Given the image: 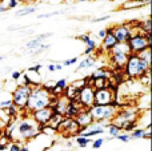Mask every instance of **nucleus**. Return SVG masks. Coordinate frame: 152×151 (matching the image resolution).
<instances>
[{
  "mask_svg": "<svg viewBox=\"0 0 152 151\" xmlns=\"http://www.w3.org/2000/svg\"><path fill=\"white\" fill-rule=\"evenodd\" d=\"M47 70H48V72H56V70H55V63H48V64H47Z\"/></svg>",
  "mask_w": 152,
  "mask_h": 151,
  "instance_id": "nucleus-41",
  "label": "nucleus"
},
{
  "mask_svg": "<svg viewBox=\"0 0 152 151\" xmlns=\"http://www.w3.org/2000/svg\"><path fill=\"white\" fill-rule=\"evenodd\" d=\"M86 47H88V48H94V50H96L97 47H99V45H97V43H96V40H94L91 37V39L88 40V42L86 43Z\"/></svg>",
  "mask_w": 152,
  "mask_h": 151,
  "instance_id": "nucleus-39",
  "label": "nucleus"
},
{
  "mask_svg": "<svg viewBox=\"0 0 152 151\" xmlns=\"http://www.w3.org/2000/svg\"><path fill=\"white\" fill-rule=\"evenodd\" d=\"M140 115H142V110L137 108V107H124V108H119L116 111L111 123L121 128L126 123L137 120L140 118Z\"/></svg>",
  "mask_w": 152,
  "mask_h": 151,
  "instance_id": "nucleus-5",
  "label": "nucleus"
},
{
  "mask_svg": "<svg viewBox=\"0 0 152 151\" xmlns=\"http://www.w3.org/2000/svg\"><path fill=\"white\" fill-rule=\"evenodd\" d=\"M5 134L8 135L10 141L12 142H29L32 139L37 138L40 134V125L31 117V114H27L21 119L15 118V120H11V123L5 127Z\"/></svg>",
  "mask_w": 152,
  "mask_h": 151,
  "instance_id": "nucleus-1",
  "label": "nucleus"
},
{
  "mask_svg": "<svg viewBox=\"0 0 152 151\" xmlns=\"http://www.w3.org/2000/svg\"><path fill=\"white\" fill-rule=\"evenodd\" d=\"M89 114H91L92 119L99 122V120H104V122H110L113 119L116 111L118 110L112 106V104H107V106H99V104H92L88 108Z\"/></svg>",
  "mask_w": 152,
  "mask_h": 151,
  "instance_id": "nucleus-7",
  "label": "nucleus"
},
{
  "mask_svg": "<svg viewBox=\"0 0 152 151\" xmlns=\"http://www.w3.org/2000/svg\"><path fill=\"white\" fill-rule=\"evenodd\" d=\"M76 39H79L80 42H83L84 44H86V43L88 42L89 39H91V35H89V34H83V35H79V36H76Z\"/></svg>",
  "mask_w": 152,
  "mask_h": 151,
  "instance_id": "nucleus-38",
  "label": "nucleus"
},
{
  "mask_svg": "<svg viewBox=\"0 0 152 151\" xmlns=\"http://www.w3.org/2000/svg\"><path fill=\"white\" fill-rule=\"evenodd\" d=\"M8 151H20V143L19 142H11L8 146Z\"/></svg>",
  "mask_w": 152,
  "mask_h": 151,
  "instance_id": "nucleus-36",
  "label": "nucleus"
},
{
  "mask_svg": "<svg viewBox=\"0 0 152 151\" xmlns=\"http://www.w3.org/2000/svg\"><path fill=\"white\" fill-rule=\"evenodd\" d=\"M51 106V94L48 90H45L42 84L32 87L31 90V95H29L28 103L26 107V112L27 114H32L34 111L42 110L44 107Z\"/></svg>",
  "mask_w": 152,
  "mask_h": 151,
  "instance_id": "nucleus-3",
  "label": "nucleus"
},
{
  "mask_svg": "<svg viewBox=\"0 0 152 151\" xmlns=\"http://www.w3.org/2000/svg\"><path fill=\"white\" fill-rule=\"evenodd\" d=\"M20 1H21V0H8L7 4H5V7L8 8V11H10V10H15V8L20 4Z\"/></svg>",
  "mask_w": 152,
  "mask_h": 151,
  "instance_id": "nucleus-33",
  "label": "nucleus"
},
{
  "mask_svg": "<svg viewBox=\"0 0 152 151\" xmlns=\"http://www.w3.org/2000/svg\"><path fill=\"white\" fill-rule=\"evenodd\" d=\"M0 90H1V84H0Z\"/></svg>",
  "mask_w": 152,
  "mask_h": 151,
  "instance_id": "nucleus-50",
  "label": "nucleus"
},
{
  "mask_svg": "<svg viewBox=\"0 0 152 151\" xmlns=\"http://www.w3.org/2000/svg\"><path fill=\"white\" fill-rule=\"evenodd\" d=\"M107 133H108V136H110L111 139H115L116 136L121 133V128L118 127V126H115V125H112V123H110V126L107 127Z\"/></svg>",
  "mask_w": 152,
  "mask_h": 151,
  "instance_id": "nucleus-26",
  "label": "nucleus"
},
{
  "mask_svg": "<svg viewBox=\"0 0 152 151\" xmlns=\"http://www.w3.org/2000/svg\"><path fill=\"white\" fill-rule=\"evenodd\" d=\"M0 72H1V71H0Z\"/></svg>",
  "mask_w": 152,
  "mask_h": 151,
  "instance_id": "nucleus-52",
  "label": "nucleus"
},
{
  "mask_svg": "<svg viewBox=\"0 0 152 151\" xmlns=\"http://www.w3.org/2000/svg\"><path fill=\"white\" fill-rule=\"evenodd\" d=\"M75 1H87V0H75Z\"/></svg>",
  "mask_w": 152,
  "mask_h": 151,
  "instance_id": "nucleus-48",
  "label": "nucleus"
},
{
  "mask_svg": "<svg viewBox=\"0 0 152 151\" xmlns=\"http://www.w3.org/2000/svg\"><path fill=\"white\" fill-rule=\"evenodd\" d=\"M88 84V80H87V78H81V79H77V80H74V82L69 84V87L75 88L76 91L81 90V88L84 87V86Z\"/></svg>",
  "mask_w": 152,
  "mask_h": 151,
  "instance_id": "nucleus-27",
  "label": "nucleus"
},
{
  "mask_svg": "<svg viewBox=\"0 0 152 151\" xmlns=\"http://www.w3.org/2000/svg\"><path fill=\"white\" fill-rule=\"evenodd\" d=\"M12 67H5V68H3V71L1 72H4V74H5V72H11V71H12Z\"/></svg>",
  "mask_w": 152,
  "mask_h": 151,
  "instance_id": "nucleus-45",
  "label": "nucleus"
},
{
  "mask_svg": "<svg viewBox=\"0 0 152 151\" xmlns=\"http://www.w3.org/2000/svg\"><path fill=\"white\" fill-rule=\"evenodd\" d=\"M110 28L115 39L118 40V43H127L132 35V28L128 23L115 24V26H111Z\"/></svg>",
  "mask_w": 152,
  "mask_h": 151,
  "instance_id": "nucleus-9",
  "label": "nucleus"
},
{
  "mask_svg": "<svg viewBox=\"0 0 152 151\" xmlns=\"http://www.w3.org/2000/svg\"><path fill=\"white\" fill-rule=\"evenodd\" d=\"M115 98H116L115 88H100V90H95L94 104H99V106L112 104Z\"/></svg>",
  "mask_w": 152,
  "mask_h": 151,
  "instance_id": "nucleus-8",
  "label": "nucleus"
},
{
  "mask_svg": "<svg viewBox=\"0 0 152 151\" xmlns=\"http://www.w3.org/2000/svg\"><path fill=\"white\" fill-rule=\"evenodd\" d=\"M94 96H95V88L91 84H87L81 90L77 91V95H76L75 99L84 108H89L94 104Z\"/></svg>",
  "mask_w": 152,
  "mask_h": 151,
  "instance_id": "nucleus-10",
  "label": "nucleus"
},
{
  "mask_svg": "<svg viewBox=\"0 0 152 151\" xmlns=\"http://www.w3.org/2000/svg\"><path fill=\"white\" fill-rule=\"evenodd\" d=\"M137 55L140 56V58L143 59V60H145L148 64H152V60H151V58H152V54H151V48H147V50H144V51H142L140 54H137Z\"/></svg>",
  "mask_w": 152,
  "mask_h": 151,
  "instance_id": "nucleus-28",
  "label": "nucleus"
},
{
  "mask_svg": "<svg viewBox=\"0 0 152 151\" xmlns=\"http://www.w3.org/2000/svg\"><path fill=\"white\" fill-rule=\"evenodd\" d=\"M115 44H118V40L115 39V36H113L112 32H111V28L108 27V28H107V35L104 36V39H102L100 50L104 51L105 54H108L113 47H115Z\"/></svg>",
  "mask_w": 152,
  "mask_h": 151,
  "instance_id": "nucleus-15",
  "label": "nucleus"
},
{
  "mask_svg": "<svg viewBox=\"0 0 152 151\" xmlns=\"http://www.w3.org/2000/svg\"><path fill=\"white\" fill-rule=\"evenodd\" d=\"M55 70H56V71H61V70H63L61 63H55Z\"/></svg>",
  "mask_w": 152,
  "mask_h": 151,
  "instance_id": "nucleus-43",
  "label": "nucleus"
},
{
  "mask_svg": "<svg viewBox=\"0 0 152 151\" xmlns=\"http://www.w3.org/2000/svg\"><path fill=\"white\" fill-rule=\"evenodd\" d=\"M116 139H119V141L123 142V143H128V142L131 141V138H129V134H128V133H120L118 136H116Z\"/></svg>",
  "mask_w": 152,
  "mask_h": 151,
  "instance_id": "nucleus-31",
  "label": "nucleus"
},
{
  "mask_svg": "<svg viewBox=\"0 0 152 151\" xmlns=\"http://www.w3.org/2000/svg\"><path fill=\"white\" fill-rule=\"evenodd\" d=\"M27 1H32V0H27Z\"/></svg>",
  "mask_w": 152,
  "mask_h": 151,
  "instance_id": "nucleus-51",
  "label": "nucleus"
},
{
  "mask_svg": "<svg viewBox=\"0 0 152 151\" xmlns=\"http://www.w3.org/2000/svg\"><path fill=\"white\" fill-rule=\"evenodd\" d=\"M21 74H23V71H19V70H12V71L10 72L11 80H12L13 83H18L19 80H20V76H21Z\"/></svg>",
  "mask_w": 152,
  "mask_h": 151,
  "instance_id": "nucleus-29",
  "label": "nucleus"
},
{
  "mask_svg": "<svg viewBox=\"0 0 152 151\" xmlns=\"http://www.w3.org/2000/svg\"><path fill=\"white\" fill-rule=\"evenodd\" d=\"M67 147H72V142H67Z\"/></svg>",
  "mask_w": 152,
  "mask_h": 151,
  "instance_id": "nucleus-47",
  "label": "nucleus"
},
{
  "mask_svg": "<svg viewBox=\"0 0 152 151\" xmlns=\"http://www.w3.org/2000/svg\"><path fill=\"white\" fill-rule=\"evenodd\" d=\"M96 56H94V55H88V56H86V58L83 59V60L79 63V66L76 67V70H75V72H79V71H83V70H89V68H92V67L95 66V63H96Z\"/></svg>",
  "mask_w": 152,
  "mask_h": 151,
  "instance_id": "nucleus-19",
  "label": "nucleus"
},
{
  "mask_svg": "<svg viewBox=\"0 0 152 151\" xmlns=\"http://www.w3.org/2000/svg\"><path fill=\"white\" fill-rule=\"evenodd\" d=\"M42 68H43V64L42 63H36V64H34V66L28 67L27 70H28V71H34V72H37V74H40Z\"/></svg>",
  "mask_w": 152,
  "mask_h": 151,
  "instance_id": "nucleus-35",
  "label": "nucleus"
},
{
  "mask_svg": "<svg viewBox=\"0 0 152 151\" xmlns=\"http://www.w3.org/2000/svg\"><path fill=\"white\" fill-rule=\"evenodd\" d=\"M12 104V99L10 98H1L0 99V108H7L8 106H11Z\"/></svg>",
  "mask_w": 152,
  "mask_h": 151,
  "instance_id": "nucleus-32",
  "label": "nucleus"
},
{
  "mask_svg": "<svg viewBox=\"0 0 152 151\" xmlns=\"http://www.w3.org/2000/svg\"><path fill=\"white\" fill-rule=\"evenodd\" d=\"M52 114H53L52 107L48 106V107H44V108H42V110L34 111L31 114V117L36 120V123H39L40 126H43V125H47L48 120H50V118L52 117Z\"/></svg>",
  "mask_w": 152,
  "mask_h": 151,
  "instance_id": "nucleus-12",
  "label": "nucleus"
},
{
  "mask_svg": "<svg viewBox=\"0 0 152 151\" xmlns=\"http://www.w3.org/2000/svg\"><path fill=\"white\" fill-rule=\"evenodd\" d=\"M129 48V52L131 54H140L142 51L151 48L152 44V36L151 34H144V32L140 29V27L136 28H132V35L131 37L127 42Z\"/></svg>",
  "mask_w": 152,
  "mask_h": 151,
  "instance_id": "nucleus-4",
  "label": "nucleus"
},
{
  "mask_svg": "<svg viewBox=\"0 0 152 151\" xmlns=\"http://www.w3.org/2000/svg\"><path fill=\"white\" fill-rule=\"evenodd\" d=\"M107 35V28H103V29H100V31H97V34H96V37L97 39H104V36Z\"/></svg>",
  "mask_w": 152,
  "mask_h": 151,
  "instance_id": "nucleus-40",
  "label": "nucleus"
},
{
  "mask_svg": "<svg viewBox=\"0 0 152 151\" xmlns=\"http://www.w3.org/2000/svg\"><path fill=\"white\" fill-rule=\"evenodd\" d=\"M5 12H8V8L5 7L4 3H1V4H0V15H4Z\"/></svg>",
  "mask_w": 152,
  "mask_h": 151,
  "instance_id": "nucleus-42",
  "label": "nucleus"
},
{
  "mask_svg": "<svg viewBox=\"0 0 152 151\" xmlns=\"http://www.w3.org/2000/svg\"><path fill=\"white\" fill-rule=\"evenodd\" d=\"M107 55L110 56L111 64H112L118 71H123V68H124V66H126V63H127V59H128L129 54L118 52V51H110Z\"/></svg>",
  "mask_w": 152,
  "mask_h": 151,
  "instance_id": "nucleus-11",
  "label": "nucleus"
},
{
  "mask_svg": "<svg viewBox=\"0 0 152 151\" xmlns=\"http://www.w3.org/2000/svg\"><path fill=\"white\" fill-rule=\"evenodd\" d=\"M63 119H64V115L59 114V112H53L52 117L50 118V120H48L47 125L58 133V128H59V126H60V123L63 122Z\"/></svg>",
  "mask_w": 152,
  "mask_h": 151,
  "instance_id": "nucleus-21",
  "label": "nucleus"
},
{
  "mask_svg": "<svg viewBox=\"0 0 152 151\" xmlns=\"http://www.w3.org/2000/svg\"><path fill=\"white\" fill-rule=\"evenodd\" d=\"M3 1H4V0H0V4H1V3H3Z\"/></svg>",
  "mask_w": 152,
  "mask_h": 151,
  "instance_id": "nucleus-49",
  "label": "nucleus"
},
{
  "mask_svg": "<svg viewBox=\"0 0 152 151\" xmlns=\"http://www.w3.org/2000/svg\"><path fill=\"white\" fill-rule=\"evenodd\" d=\"M75 119V122L77 123V126L80 128H86V127H88L89 125H91L92 122H94V119H92V117H91V114H89V111H88V108H83L80 112H79L77 115L74 118Z\"/></svg>",
  "mask_w": 152,
  "mask_h": 151,
  "instance_id": "nucleus-14",
  "label": "nucleus"
},
{
  "mask_svg": "<svg viewBox=\"0 0 152 151\" xmlns=\"http://www.w3.org/2000/svg\"><path fill=\"white\" fill-rule=\"evenodd\" d=\"M111 19V15H105V16H100V18H95L92 19V23H100V21H107Z\"/></svg>",
  "mask_w": 152,
  "mask_h": 151,
  "instance_id": "nucleus-37",
  "label": "nucleus"
},
{
  "mask_svg": "<svg viewBox=\"0 0 152 151\" xmlns=\"http://www.w3.org/2000/svg\"><path fill=\"white\" fill-rule=\"evenodd\" d=\"M151 70V66L143 60L136 54H129L127 63L123 68V72L129 80H139L147 71Z\"/></svg>",
  "mask_w": 152,
  "mask_h": 151,
  "instance_id": "nucleus-2",
  "label": "nucleus"
},
{
  "mask_svg": "<svg viewBox=\"0 0 152 151\" xmlns=\"http://www.w3.org/2000/svg\"><path fill=\"white\" fill-rule=\"evenodd\" d=\"M128 134H129L131 141L132 139H144L145 130H144V127H137V128H135L134 131H131V133H128Z\"/></svg>",
  "mask_w": 152,
  "mask_h": 151,
  "instance_id": "nucleus-24",
  "label": "nucleus"
},
{
  "mask_svg": "<svg viewBox=\"0 0 152 151\" xmlns=\"http://www.w3.org/2000/svg\"><path fill=\"white\" fill-rule=\"evenodd\" d=\"M51 48V44H40L37 48H35V50H29V51H26V52H28V54H31V56H37V55H40V54H43L44 51H47V50H50Z\"/></svg>",
  "mask_w": 152,
  "mask_h": 151,
  "instance_id": "nucleus-25",
  "label": "nucleus"
},
{
  "mask_svg": "<svg viewBox=\"0 0 152 151\" xmlns=\"http://www.w3.org/2000/svg\"><path fill=\"white\" fill-rule=\"evenodd\" d=\"M5 59H7V56H5V55H0V62L5 60Z\"/></svg>",
  "mask_w": 152,
  "mask_h": 151,
  "instance_id": "nucleus-46",
  "label": "nucleus"
},
{
  "mask_svg": "<svg viewBox=\"0 0 152 151\" xmlns=\"http://www.w3.org/2000/svg\"><path fill=\"white\" fill-rule=\"evenodd\" d=\"M31 90L32 87L29 86H24V84H18L13 91L11 92V99H12V104L16 106L20 111L26 110L27 103H28L29 95H31Z\"/></svg>",
  "mask_w": 152,
  "mask_h": 151,
  "instance_id": "nucleus-6",
  "label": "nucleus"
},
{
  "mask_svg": "<svg viewBox=\"0 0 152 151\" xmlns=\"http://www.w3.org/2000/svg\"><path fill=\"white\" fill-rule=\"evenodd\" d=\"M92 142L91 138H87V136H83V135H76L75 136V143L76 146H79L80 149H84V147H87L89 143Z\"/></svg>",
  "mask_w": 152,
  "mask_h": 151,
  "instance_id": "nucleus-23",
  "label": "nucleus"
},
{
  "mask_svg": "<svg viewBox=\"0 0 152 151\" xmlns=\"http://www.w3.org/2000/svg\"><path fill=\"white\" fill-rule=\"evenodd\" d=\"M83 108L84 107L81 106L76 99H71V100H68V104H67L66 111H64L63 115L64 117H67V118H75Z\"/></svg>",
  "mask_w": 152,
  "mask_h": 151,
  "instance_id": "nucleus-16",
  "label": "nucleus"
},
{
  "mask_svg": "<svg viewBox=\"0 0 152 151\" xmlns=\"http://www.w3.org/2000/svg\"><path fill=\"white\" fill-rule=\"evenodd\" d=\"M52 32H47V34H42V35H35L34 37H32L31 40H28V42L26 43V45H24V50L26 51H29V50H35V48H37L40 44H42L44 40L50 39L51 36H52Z\"/></svg>",
  "mask_w": 152,
  "mask_h": 151,
  "instance_id": "nucleus-13",
  "label": "nucleus"
},
{
  "mask_svg": "<svg viewBox=\"0 0 152 151\" xmlns=\"http://www.w3.org/2000/svg\"><path fill=\"white\" fill-rule=\"evenodd\" d=\"M104 142H105V139L104 138H102V136H99V138H96L95 141H92L91 143H92V149L94 150H97V149H100V147L104 144Z\"/></svg>",
  "mask_w": 152,
  "mask_h": 151,
  "instance_id": "nucleus-30",
  "label": "nucleus"
},
{
  "mask_svg": "<svg viewBox=\"0 0 152 151\" xmlns=\"http://www.w3.org/2000/svg\"><path fill=\"white\" fill-rule=\"evenodd\" d=\"M20 151H31V150H29L28 144H24V146H20Z\"/></svg>",
  "mask_w": 152,
  "mask_h": 151,
  "instance_id": "nucleus-44",
  "label": "nucleus"
},
{
  "mask_svg": "<svg viewBox=\"0 0 152 151\" xmlns=\"http://www.w3.org/2000/svg\"><path fill=\"white\" fill-rule=\"evenodd\" d=\"M74 5L72 7H66L63 8V10H56V11H52V12H45V13H39V15L36 16L37 19H50V18H55V16H60V15H64V13H67L68 11L74 10Z\"/></svg>",
  "mask_w": 152,
  "mask_h": 151,
  "instance_id": "nucleus-20",
  "label": "nucleus"
},
{
  "mask_svg": "<svg viewBox=\"0 0 152 151\" xmlns=\"http://www.w3.org/2000/svg\"><path fill=\"white\" fill-rule=\"evenodd\" d=\"M79 60V56H75V58H71V59H67V60H63V62H61V66H67V67H68V66H72V64H75L76 63V62H77Z\"/></svg>",
  "mask_w": 152,
  "mask_h": 151,
  "instance_id": "nucleus-34",
  "label": "nucleus"
},
{
  "mask_svg": "<svg viewBox=\"0 0 152 151\" xmlns=\"http://www.w3.org/2000/svg\"><path fill=\"white\" fill-rule=\"evenodd\" d=\"M112 74H113V72L111 71V70H108L107 67H99V68H96L91 74L89 79L87 78V80H88V84H89V83H91V80L99 79V78H102V79H111V78H112Z\"/></svg>",
  "mask_w": 152,
  "mask_h": 151,
  "instance_id": "nucleus-18",
  "label": "nucleus"
},
{
  "mask_svg": "<svg viewBox=\"0 0 152 151\" xmlns=\"http://www.w3.org/2000/svg\"><path fill=\"white\" fill-rule=\"evenodd\" d=\"M151 4V0H127L124 1L123 4L120 5V10L124 11H128V10H139V8H143L145 5H150Z\"/></svg>",
  "mask_w": 152,
  "mask_h": 151,
  "instance_id": "nucleus-17",
  "label": "nucleus"
},
{
  "mask_svg": "<svg viewBox=\"0 0 152 151\" xmlns=\"http://www.w3.org/2000/svg\"><path fill=\"white\" fill-rule=\"evenodd\" d=\"M36 11H37V5H28V7H23L20 10H18L13 15H15V18H24V16H28L31 13L36 12Z\"/></svg>",
  "mask_w": 152,
  "mask_h": 151,
  "instance_id": "nucleus-22",
  "label": "nucleus"
}]
</instances>
